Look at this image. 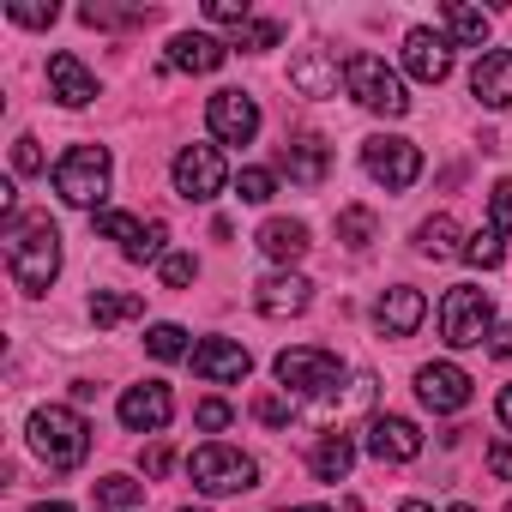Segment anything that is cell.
Listing matches in <instances>:
<instances>
[{"mask_svg": "<svg viewBox=\"0 0 512 512\" xmlns=\"http://www.w3.org/2000/svg\"><path fill=\"white\" fill-rule=\"evenodd\" d=\"M7 272L25 296H43L61 272V229L49 217H13L7 223Z\"/></svg>", "mask_w": 512, "mask_h": 512, "instance_id": "6da1fadb", "label": "cell"}, {"mask_svg": "<svg viewBox=\"0 0 512 512\" xmlns=\"http://www.w3.org/2000/svg\"><path fill=\"white\" fill-rule=\"evenodd\" d=\"M31 452L49 470H79L91 452V422L67 404H43V410H31Z\"/></svg>", "mask_w": 512, "mask_h": 512, "instance_id": "7a4b0ae2", "label": "cell"}, {"mask_svg": "<svg viewBox=\"0 0 512 512\" xmlns=\"http://www.w3.org/2000/svg\"><path fill=\"white\" fill-rule=\"evenodd\" d=\"M49 181H55V193L67 199V205H79V211H103V193H109V145H73L55 169H49Z\"/></svg>", "mask_w": 512, "mask_h": 512, "instance_id": "3957f363", "label": "cell"}, {"mask_svg": "<svg viewBox=\"0 0 512 512\" xmlns=\"http://www.w3.org/2000/svg\"><path fill=\"white\" fill-rule=\"evenodd\" d=\"M344 91L362 103V109H374V115H386V121H398V115H410V97H404V79L380 61V55H368V49H356L350 61H344Z\"/></svg>", "mask_w": 512, "mask_h": 512, "instance_id": "277c9868", "label": "cell"}, {"mask_svg": "<svg viewBox=\"0 0 512 512\" xmlns=\"http://www.w3.org/2000/svg\"><path fill=\"white\" fill-rule=\"evenodd\" d=\"M440 338L452 350H476L482 338H494V302L482 284H452L440 296Z\"/></svg>", "mask_w": 512, "mask_h": 512, "instance_id": "5b68a950", "label": "cell"}, {"mask_svg": "<svg viewBox=\"0 0 512 512\" xmlns=\"http://www.w3.org/2000/svg\"><path fill=\"white\" fill-rule=\"evenodd\" d=\"M187 476H193L199 494H247V488H260V464H253L241 446H223V440L199 446L187 458Z\"/></svg>", "mask_w": 512, "mask_h": 512, "instance_id": "8992f818", "label": "cell"}, {"mask_svg": "<svg viewBox=\"0 0 512 512\" xmlns=\"http://www.w3.org/2000/svg\"><path fill=\"white\" fill-rule=\"evenodd\" d=\"M272 368H278L284 392H302V398H332L338 380H344V362H338V350H326V344H296V350H284Z\"/></svg>", "mask_w": 512, "mask_h": 512, "instance_id": "52a82bcc", "label": "cell"}, {"mask_svg": "<svg viewBox=\"0 0 512 512\" xmlns=\"http://www.w3.org/2000/svg\"><path fill=\"white\" fill-rule=\"evenodd\" d=\"M362 169H368L386 193H404V187H416V175H422V151H416L410 139H398V133H374V139L362 145Z\"/></svg>", "mask_w": 512, "mask_h": 512, "instance_id": "ba28073f", "label": "cell"}, {"mask_svg": "<svg viewBox=\"0 0 512 512\" xmlns=\"http://www.w3.org/2000/svg\"><path fill=\"white\" fill-rule=\"evenodd\" d=\"M91 229H97V235H109V241H121L127 260H139V266H145V260H157V266H163V241H169V229H163L157 217L145 223V217H133V211H109V205H103V211L91 217Z\"/></svg>", "mask_w": 512, "mask_h": 512, "instance_id": "9c48e42d", "label": "cell"}, {"mask_svg": "<svg viewBox=\"0 0 512 512\" xmlns=\"http://www.w3.org/2000/svg\"><path fill=\"white\" fill-rule=\"evenodd\" d=\"M223 187H229V163H223L217 145H181V151H175V193H181V199L205 205V199H217Z\"/></svg>", "mask_w": 512, "mask_h": 512, "instance_id": "30bf717a", "label": "cell"}, {"mask_svg": "<svg viewBox=\"0 0 512 512\" xmlns=\"http://www.w3.org/2000/svg\"><path fill=\"white\" fill-rule=\"evenodd\" d=\"M416 398L434 410V416H452L470 404V374L458 362H422L416 368Z\"/></svg>", "mask_w": 512, "mask_h": 512, "instance_id": "8fae6325", "label": "cell"}, {"mask_svg": "<svg viewBox=\"0 0 512 512\" xmlns=\"http://www.w3.org/2000/svg\"><path fill=\"white\" fill-rule=\"evenodd\" d=\"M121 422H127L133 434H163V428L175 422V398H169V386H163V380H139V386H127V392H121Z\"/></svg>", "mask_w": 512, "mask_h": 512, "instance_id": "7c38bea8", "label": "cell"}, {"mask_svg": "<svg viewBox=\"0 0 512 512\" xmlns=\"http://www.w3.org/2000/svg\"><path fill=\"white\" fill-rule=\"evenodd\" d=\"M205 121L223 145H253V133H260V103H253L247 91H217L205 103Z\"/></svg>", "mask_w": 512, "mask_h": 512, "instance_id": "4fadbf2b", "label": "cell"}, {"mask_svg": "<svg viewBox=\"0 0 512 512\" xmlns=\"http://www.w3.org/2000/svg\"><path fill=\"white\" fill-rule=\"evenodd\" d=\"M308 302H314V284H308L302 272H272V278H260V284H253V308H260L266 320L308 314Z\"/></svg>", "mask_w": 512, "mask_h": 512, "instance_id": "5bb4252c", "label": "cell"}, {"mask_svg": "<svg viewBox=\"0 0 512 512\" xmlns=\"http://www.w3.org/2000/svg\"><path fill=\"white\" fill-rule=\"evenodd\" d=\"M247 368H253V356H247L235 338H205V344H193V374H199L205 386H235V380H247Z\"/></svg>", "mask_w": 512, "mask_h": 512, "instance_id": "9a60e30c", "label": "cell"}, {"mask_svg": "<svg viewBox=\"0 0 512 512\" xmlns=\"http://www.w3.org/2000/svg\"><path fill=\"white\" fill-rule=\"evenodd\" d=\"M290 85H296L302 97H338L344 67H338L332 49H296V55H290Z\"/></svg>", "mask_w": 512, "mask_h": 512, "instance_id": "2e32d148", "label": "cell"}, {"mask_svg": "<svg viewBox=\"0 0 512 512\" xmlns=\"http://www.w3.org/2000/svg\"><path fill=\"white\" fill-rule=\"evenodd\" d=\"M422 314H428V296L410 290V284H392V290L374 302V326H380V338H410V332L422 326Z\"/></svg>", "mask_w": 512, "mask_h": 512, "instance_id": "e0dca14e", "label": "cell"}, {"mask_svg": "<svg viewBox=\"0 0 512 512\" xmlns=\"http://www.w3.org/2000/svg\"><path fill=\"white\" fill-rule=\"evenodd\" d=\"M368 452H374L380 464H410V458L422 452V428H416L410 416H374V422H368Z\"/></svg>", "mask_w": 512, "mask_h": 512, "instance_id": "ac0fdd59", "label": "cell"}, {"mask_svg": "<svg viewBox=\"0 0 512 512\" xmlns=\"http://www.w3.org/2000/svg\"><path fill=\"white\" fill-rule=\"evenodd\" d=\"M470 91L482 109H512V49H482L470 67Z\"/></svg>", "mask_w": 512, "mask_h": 512, "instance_id": "d6986e66", "label": "cell"}, {"mask_svg": "<svg viewBox=\"0 0 512 512\" xmlns=\"http://www.w3.org/2000/svg\"><path fill=\"white\" fill-rule=\"evenodd\" d=\"M404 73L422 79V85H440L452 73V43L440 31H410L404 37Z\"/></svg>", "mask_w": 512, "mask_h": 512, "instance_id": "ffe728a7", "label": "cell"}, {"mask_svg": "<svg viewBox=\"0 0 512 512\" xmlns=\"http://www.w3.org/2000/svg\"><path fill=\"white\" fill-rule=\"evenodd\" d=\"M223 61H229V43H217V37H205V31L169 37V67H175V73H217Z\"/></svg>", "mask_w": 512, "mask_h": 512, "instance_id": "44dd1931", "label": "cell"}, {"mask_svg": "<svg viewBox=\"0 0 512 512\" xmlns=\"http://www.w3.org/2000/svg\"><path fill=\"white\" fill-rule=\"evenodd\" d=\"M49 91L67 103V109H85V103H97V79H91V67L79 61V55H49Z\"/></svg>", "mask_w": 512, "mask_h": 512, "instance_id": "7402d4cb", "label": "cell"}, {"mask_svg": "<svg viewBox=\"0 0 512 512\" xmlns=\"http://www.w3.org/2000/svg\"><path fill=\"white\" fill-rule=\"evenodd\" d=\"M253 241H260V253H266V260H278V266H296L302 253L314 247L308 241V223H296V217H266Z\"/></svg>", "mask_w": 512, "mask_h": 512, "instance_id": "603a6c76", "label": "cell"}, {"mask_svg": "<svg viewBox=\"0 0 512 512\" xmlns=\"http://www.w3.org/2000/svg\"><path fill=\"white\" fill-rule=\"evenodd\" d=\"M278 163H284V175H290L296 187H308V193H314V187L326 181V169H332V157H326V145H320L314 133H302V139H290Z\"/></svg>", "mask_w": 512, "mask_h": 512, "instance_id": "cb8c5ba5", "label": "cell"}, {"mask_svg": "<svg viewBox=\"0 0 512 512\" xmlns=\"http://www.w3.org/2000/svg\"><path fill=\"white\" fill-rule=\"evenodd\" d=\"M416 253H428V260H452V253H464V229H458V217L434 211V217L416 229Z\"/></svg>", "mask_w": 512, "mask_h": 512, "instance_id": "d4e9b609", "label": "cell"}, {"mask_svg": "<svg viewBox=\"0 0 512 512\" xmlns=\"http://www.w3.org/2000/svg\"><path fill=\"white\" fill-rule=\"evenodd\" d=\"M308 464H314V476H320V482H344V476H350V464H356V440L332 428V434L314 446V458H308Z\"/></svg>", "mask_w": 512, "mask_h": 512, "instance_id": "484cf974", "label": "cell"}, {"mask_svg": "<svg viewBox=\"0 0 512 512\" xmlns=\"http://www.w3.org/2000/svg\"><path fill=\"white\" fill-rule=\"evenodd\" d=\"M374 235H380V217H374L368 205H344V211H338V241H344L350 253H368Z\"/></svg>", "mask_w": 512, "mask_h": 512, "instance_id": "4316f807", "label": "cell"}, {"mask_svg": "<svg viewBox=\"0 0 512 512\" xmlns=\"http://www.w3.org/2000/svg\"><path fill=\"white\" fill-rule=\"evenodd\" d=\"M139 314H145V296H127V290H97L91 296L97 326H121V320H139Z\"/></svg>", "mask_w": 512, "mask_h": 512, "instance_id": "83f0119b", "label": "cell"}, {"mask_svg": "<svg viewBox=\"0 0 512 512\" xmlns=\"http://www.w3.org/2000/svg\"><path fill=\"white\" fill-rule=\"evenodd\" d=\"M446 37L464 43V49H482L488 43V13L482 7H446Z\"/></svg>", "mask_w": 512, "mask_h": 512, "instance_id": "f1b7e54d", "label": "cell"}, {"mask_svg": "<svg viewBox=\"0 0 512 512\" xmlns=\"http://www.w3.org/2000/svg\"><path fill=\"white\" fill-rule=\"evenodd\" d=\"M139 500H145V488L133 476H103L97 482V512H133Z\"/></svg>", "mask_w": 512, "mask_h": 512, "instance_id": "f546056e", "label": "cell"}, {"mask_svg": "<svg viewBox=\"0 0 512 512\" xmlns=\"http://www.w3.org/2000/svg\"><path fill=\"white\" fill-rule=\"evenodd\" d=\"M464 260H470L476 272H494V266L506 260V241H500V229H476V235H464Z\"/></svg>", "mask_w": 512, "mask_h": 512, "instance_id": "4dcf8cb0", "label": "cell"}, {"mask_svg": "<svg viewBox=\"0 0 512 512\" xmlns=\"http://www.w3.org/2000/svg\"><path fill=\"white\" fill-rule=\"evenodd\" d=\"M145 350H151L157 362H181V356H187V332H181L175 320H157V326L145 332Z\"/></svg>", "mask_w": 512, "mask_h": 512, "instance_id": "1f68e13d", "label": "cell"}, {"mask_svg": "<svg viewBox=\"0 0 512 512\" xmlns=\"http://www.w3.org/2000/svg\"><path fill=\"white\" fill-rule=\"evenodd\" d=\"M272 193H278V175H272V169H241V175H235V199H241V205H266Z\"/></svg>", "mask_w": 512, "mask_h": 512, "instance_id": "d6a6232c", "label": "cell"}, {"mask_svg": "<svg viewBox=\"0 0 512 512\" xmlns=\"http://www.w3.org/2000/svg\"><path fill=\"white\" fill-rule=\"evenodd\" d=\"M79 19H85L91 31H115V25H145L151 7H85Z\"/></svg>", "mask_w": 512, "mask_h": 512, "instance_id": "836d02e7", "label": "cell"}, {"mask_svg": "<svg viewBox=\"0 0 512 512\" xmlns=\"http://www.w3.org/2000/svg\"><path fill=\"white\" fill-rule=\"evenodd\" d=\"M278 37H284V25H272V19H247V25L235 31V49L260 55V49H278Z\"/></svg>", "mask_w": 512, "mask_h": 512, "instance_id": "e575fe53", "label": "cell"}, {"mask_svg": "<svg viewBox=\"0 0 512 512\" xmlns=\"http://www.w3.org/2000/svg\"><path fill=\"white\" fill-rule=\"evenodd\" d=\"M157 278H163V290H187V284L199 278V260H193V253H163Z\"/></svg>", "mask_w": 512, "mask_h": 512, "instance_id": "d590c367", "label": "cell"}, {"mask_svg": "<svg viewBox=\"0 0 512 512\" xmlns=\"http://www.w3.org/2000/svg\"><path fill=\"white\" fill-rule=\"evenodd\" d=\"M488 229L512 235V175H506V181H494V193H488Z\"/></svg>", "mask_w": 512, "mask_h": 512, "instance_id": "8d00e7d4", "label": "cell"}, {"mask_svg": "<svg viewBox=\"0 0 512 512\" xmlns=\"http://www.w3.org/2000/svg\"><path fill=\"white\" fill-rule=\"evenodd\" d=\"M7 19H13V25H31V31H43V25H55L61 13H55V0H49V7H37V0H13Z\"/></svg>", "mask_w": 512, "mask_h": 512, "instance_id": "74e56055", "label": "cell"}, {"mask_svg": "<svg viewBox=\"0 0 512 512\" xmlns=\"http://www.w3.org/2000/svg\"><path fill=\"white\" fill-rule=\"evenodd\" d=\"M253 416H260L266 428H290V422H296V404H290V398H278V392H266L260 404H253Z\"/></svg>", "mask_w": 512, "mask_h": 512, "instance_id": "f35d334b", "label": "cell"}, {"mask_svg": "<svg viewBox=\"0 0 512 512\" xmlns=\"http://www.w3.org/2000/svg\"><path fill=\"white\" fill-rule=\"evenodd\" d=\"M193 422H199V428H205V434H223V428H229V422H235V410H229V404H223V398H205V404H199V410H193Z\"/></svg>", "mask_w": 512, "mask_h": 512, "instance_id": "ab89813d", "label": "cell"}, {"mask_svg": "<svg viewBox=\"0 0 512 512\" xmlns=\"http://www.w3.org/2000/svg\"><path fill=\"white\" fill-rule=\"evenodd\" d=\"M205 19H211V25H235V31H241V25H247V0H211Z\"/></svg>", "mask_w": 512, "mask_h": 512, "instance_id": "60d3db41", "label": "cell"}, {"mask_svg": "<svg viewBox=\"0 0 512 512\" xmlns=\"http://www.w3.org/2000/svg\"><path fill=\"white\" fill-rule=\"evenodd\" d=\"M13 169H19V175H37V169H43V151H37V139H31V133L13 145Z\"/></svg>", "mask_w": 512, "mask_h": 512, "instance_id": "b9f144b4", "label": "cell"}, {"mask_svg": "<svg viewBox=\"0 0 512 512\" xmlns=\"http://www.w3.org/2000/svg\"><path fill=\"white\" fill-rule=\"evenodd\" d=\"M488 476L512 482V446H506V440H494V446H488Z\"/></svg>", "mask_w": 512, "mask_h": 512, "instance_id": "7bdbcfd3", "label": "cell"}, {"mask_svg": "<svg viewBox=\"0 0 512 512\" xmlns=\"http://www.w3.org/2000/svg\"><path fill=\"white\" fill-rule=\"evenodd\" d=\"M488 350H494L500 362H512V320H500V326H494V338H488Z\"/></svg>", "mask_w": 512, "mask_h": 512, "instance_id": "ee69618b", "label": "cell"}, {"mask_svg": "<svg viewBox=\"0 0 512 512\" xmlns=\"http://www.w3.org/2000/svg\"><path fill=\"white\" fill-rule=\"evenodd\" d=\"M139 464H145V476H163V470H169V446H151V452H139Z\"/></svg>", "mask_w": 512, "mask_h": 512, "instance_id": "f6af8a7d", "label": "cell"}, {"mask_svg": "<svg viewBox=\"0 0 512 512\" xmlns=\"http://www.w3.org/2000/svg\"><path fill=\"white\" fill-rule=\"evenodd\" d=\"M494 410H500V422L512 428V386H500V398H494Z\"/></svg>", "mask_w": 512, "mask_h": 512, "instance_id": "bcb514c9", "label": "cell"}, {"mask_svg": "<svg viewBox=\"0 0 512 512\" xmlns=\"http://www.w3.org/2000/svg\"><path fill=\"white\" fill-rule=\"evenodd\" d=\"M31 512H73V506H67V500H37Z\"/></svg>", "mask_w": 512, "mask_h": 512, "instance_id": "7dc6e473", "label": "cell"}, {"mask_svg": "<svg viewBox=\"0 0 512 512\" xmlns=\"http://www.w3.org/2000/svg\"><path fill=\"white\" fill-rule=\"evenodd\" d=\"M398 512H434V506H428V500H404Z\"/></svg>", "mask_w": 512, "mask_h": 512, "instance_id": "c3c4849f", "label": "cell"}, {"mask_svg": "<svg viewBox=\"0 0 512 512\" xmlns=\"http://www.w3.org/2000/svg\"><path fill=\"white\" fill-rule=\"evenodd\" d=\"M284 512H326V506H284Z\"/></svg>", "mask_w": 512, "mask_h": 512, "instance_id": "681fc988", "label": "cell"}, {"mask_svg": "<svg viewBox=\"0 0 512 512\" xmlns=\"http://www.w3.org/2000/svg\"><path fill=\"white\" fill-rule=\"evenodd\" d=\"M446 512H482V506H446Z\"/></svg>", "mask_w": 512, "mask_h": 512, "instance_id": "f907efd6", "label": "cell"}, {"mask_svg": "<svg viewBox=\"0 0 512 512\" xmlns=\"http://www.w3.org/2000/svg\"><path fill=\"white\" fill-rule=\"evenodd\" d=\"M181 512H205V506H181Z\"/></svg>", "mask_w": 512, "mask_h": 512, "instance_id": "816d5d0a", "label": "cell"}, {"mask_svg": "<svg viewBox=\"0 0 512 512\" xmlns=\"http://www.w3.org/2000/svg\"><path fill=\"white\" fill-rule=\"evenodd\" d=\"M506 512H512V506H506Z\"/></svg>", "mask_w": 512, "mask_h": 512, "instance_id": "f5cc1de1", "label": "cell"}]
</instances>
